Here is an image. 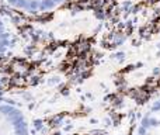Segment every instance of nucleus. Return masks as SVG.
<instances>
[{
    "label": "nucleus",
    "instance_id": "nucleus-5",
    "mask_svg": "<svg viewBox=\"0 0 160 135\" xmlns=\"http://www.w3.org/2000/svg\"><path fill=\"white\" fill-rule=\"evenodd\" d=\"M152 48V52H150V58L156 62H160V34L155 38V45H149Z\"/></svg>",
    "mask_w": 160,
    "mask_h": 135
},
{
    "label": "nucleus",
    "instance_id": "nucleus-1",
    "mask_svg": "<svg viewBox=\"0 0 160 135\" xmlns=\"http://www.w3.org/2000/svg\"><path fill=\"white\" fill-rule=\"evenodd\" d=\"M66 80L52 73L22 91L0 94V135H39L49 114L63 108Z\"/></svg>",
    "mask_w": 160,
    "mask_h": 135
},
{
    "label": "nucleus",
    "instance_id": "nucleus-6",
    "mask_svg": "<svg viewBox=\"0 0 160 135\" xmlns=\"http://www.w3.org/2000/svg\"><path fill=\"white\" fill-rule=\"evenodd\" d=\"M6 77H7V75L4 73V70H3L2 66H0V86H2L3 83L6 82Z\"/></svg>",
    "mask_w": 160,
    "mask_h": 135
},
{
    "label": "nucleus",
    "instance_id": "nucleus-4",
    "mask_svg": "<svg viewBox=\"0 0 160 135\" xmlns=\"http://www.w3.org/2000/svg\"><path fill=\"white\" fill-rule=\"evenodd\" d=\"M131 135H160V89L153 91L138 108Z\"/></svg>",
    "mask_w": 160,
    "mask_h": 135
},
{
    "label": "nucleus",
    "instance_id": "nucleus-2",
    "mask_svg": "<svg viewBox=\"0 0 160 135\" xmlns=\"http://www.w3.org/2000/svg\"><path fill=\"white\" fill-rule=\"evenodd\" d=\"M39 54L34 34L20 23V17L0 7V62L34 59Z\"/></svg>",
    "mask_w": 160,
    "mask_h": 135
},
{
    "label": "nucleus",
    "instance_id": "nucleus-3",
    "mask_svg": "<svg viewBox=\"0 0 160 135\" xmlns=\"http://www.w3.org/2000/svg\"><path fill=\"white\" fill-rule=\"evenodd\" d=\"M73 2L76 0H0V7L17 17L38 18L61 11L65 6Z\"/></svg>",
    "mask_w": 160,
    "mask_h": 135
}]
</instances>
